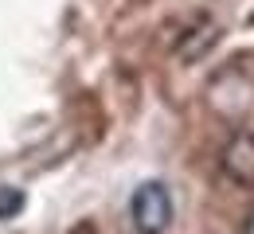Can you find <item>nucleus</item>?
I'll use <instances>...</instances> for the list:
<instances>
[{
    "instance_id": "5",
    "label": "nucleus",
    "mask_w": 254,
    "mask_h": 234,
    "mask_svg": "<svg viewBox=\"0 0 254 234\" xmlns=\"http://www.w3.org/2000/svg\"><path fill=\"white\" fill-rule=\"evenodd\" d=\"M70 234H98L94 227H78V231H70Z\"/></svg>"
},
{
    "instance_id": "3",
    "label": "nucleus",
    "mask_w": 254,
    "mask_h": 234,
    "mask_svg": "<svg viewBox=\"0 0 254 234\" xmlns=\"http://www.w3.org/2000/svg\"><path fill=\"white\" fill-rule=\"evenodd\" d=\"M24 203H28V195H24L20 187H8V184H0V223L16 219V215L24 211Z\"/></svg>"
},
{
    "instance_id": "2",
    "label": "nucleus",
    "mask_w": 254,
    "mask_h": 234,
    "mask_svg": "<svg viewBox=\"0 0 254 234\" xmlns=\"http://www.w3.org/2000/svg\"><path fill=\"white\" fill-rule=\"evenodd\" d=\"M219 168H223V176H227L231 184L254 187V133L251 129H239V133L223 144Z\"/></svg>"
},
{
    "instance_id": "4",
    "label": "nucleus",
    "mask_w": 254,
    "mask_h": 234,
    "mask_svg": "<svg viewBox=\"0 0 254 234\" xmlns=\"http://www.w3.org/2000/svg\"><path fill=\"white\" fill-rule=\"evenodd\" d=\"M243 234H254V211H251V219H247V227H243Z\"/></svg>"
},
{
    "instance_id": "1",
    "label": "nucleus",
    "mask_w": 254,
    "mask_h": 234,
    "mask_svg": "<svg viewBox=\"0 0 254 234\" xmlns=\"http://www.w3.org/2000/svg\"><path fill=\"white\" fill-rule=\"evenodd\" d=\"M176 219V207H172V191L160 184V180H145L133 187L129 195V223L137 234H164Z\"/></svg>"
}]
</instances>
